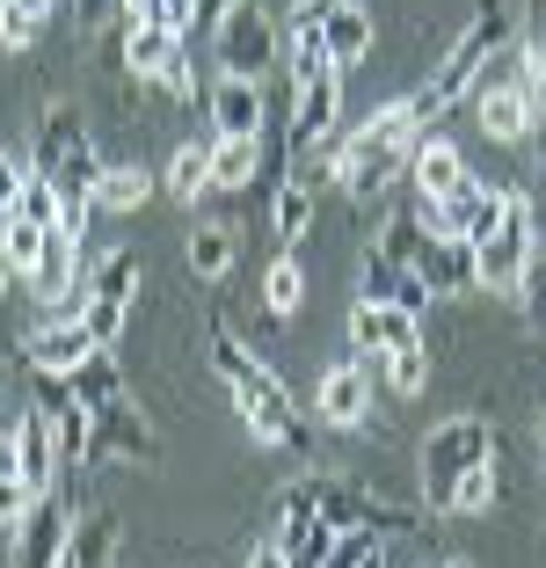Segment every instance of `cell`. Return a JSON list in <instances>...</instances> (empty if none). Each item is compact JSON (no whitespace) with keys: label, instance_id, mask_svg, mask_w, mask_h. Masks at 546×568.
Masks as SVG:
<instances>
[{"label":"cell","instance_id":"6da1fadb","mask_svg":"<svg viewBox=\"0 0 546 568\" xmlns=\"http://www.w3.org/2000/svg\"><path fill=\"white\" fill-rule=\"evenodd\" d=\"M212 372H219L233 416L249 423L255 445H284L292 459H314V430H306V416H299L292 394H284V372L263 365V357H255L241 335H226V321L212 328Z\"/></svg>","mask_w":546,"mask_h":568},{"label":"cell","instance_id":"7a4b0ae2","mask_svg":"<svg viewBox=\"0 0 546 568\" xmlns=\"http://www.w3.org/2000/svg\"><path fill=\"white\" fill-rule=\"evenodd\" d=\"M517 44V22H510V0H474V16H466V30L445 44V59H437L431 73H423V88H408V110L423 132H437V124L459 110V95H474L481 73L496 67V51Z\"/></svg>","mask_w":546,"mask_h":568},{"label":"cell","instance_id":"3957f363","mask_svg":"<svg viewBox=\"0 0 546 568\" xmlns=\"http://www.w3.org/2000/svg\"><path fill=\"white\" fill-rule=\"evenodd\" d=\"M415 146H423V124H415L408 95L401 102H380L364 124H350L343 146H335V183H343L350 204H380L386 190L401 183V168L415 161Z\"/></svg>","mask_w":546,"mask_h":568},{"label":"cell","instance_id":"277c9868","mask_svg":"<svg viewBox=\"0 0 546 568\" xmlns=\"http://www.w3.org/2000/svg\"><path fill=\"white\" fill-rule=\"evenodd\" d=\"M51 467H59V437H51L44 408L22 402L16 416H8V467H0V525H8V532L30 518L37 496H51Z\"/></svg>","mask_w":546,"mask_h":568},{"label":"cell","instance_id":"5b68a950","mask_svg":"<svg viewBox=\"0 0 546 568\" xmlns=\"http://www.w3.org/2000/svg\"><path fill=\"white\" fill-rule=\"evenodd\" d=\"M481 459H496V430L488 416H452L423 437V459H415V481H423V510L431 518H452V496L459 481L481 467Z\"/></svg>","mask_w":546,"mask_h":568},{"label":"cell","instance_id":"8992f818","mask_svg":"<svg viewBox=\"0 0 546 568\" xmlns=\"http://www.w3.org/2000/svg\"><path fill=\"white\" fill-rule=\"evenodd\" d=\"M532 263H539V197L510 190L496 234L481 241V292H525Z\"/></svg>","mask_w":546,"mask_h":568},{"label":"cell","instance_id":"52a82bcc","mask_svg":"<svg viewBox=\"0 0 546 568\" xmlns=\"http://www.w3.org/2000/svg\"><path fill=\"white\" fill-rule=\"evenodd\" d=\"M270 59H277V16L263 0H233L226 22L212 30V73H241V81H263Z\"/></svg>","mask_w":546,"mask_h":568},{"label":"cell","instance_id":"ba28073f","mask_svg":"<svg viewBox=\"0 0 546 568\" xmlns=\"http://www.w3.org/2000/svg\"><path fill=\"white\" fill-rule=\"evenodd\" d=\"M132 300H139V255H132V248H110L95 270H88V284H81V328L95 335L102 351L124 335Z\"/></svg>","mask_w":546,"mask_h":568},{"label":"cell","instance_id":"9c48e42d","mask_svg":"<svg viewBox=\"0 0 546 568\" xmlns=\"http://www.w3.org/2000/svg\"><path fill=\"white\" fill-rule=\"evenodd\" d=\"M30 402L59 437V467H95V408L81 402V386L67 372H30Z\"/></svg>","mask_w":546,"mask_h":568},{"label":"cell","instance_id":"30bf717a","mask_svg":"<svg viewBox=\"0 0 546 568\" xmlns=\"http://www.w3.org/2000/svg\"><path fill=\"white\" fill-rule=\"evenodd\" d=\"M503 204H510V190H496V183H459L452 197H415V212H423V226H431L437 241H488L496 234V219H503Z\"/></svg>","mask_w":546,"mask_h":568},{"label":"cell","instance_id":"8fae6325","mask_svg":"<svg viewBox=\"0 0 546 568\" xmlns=\"http://www.w3.org/2000/svg\"><path fill=\"white\" fill-rule=\"evenodd\" d=\"M73 510H67V496L51 488V496H37L30 503V518L8 532V568H67V554H73Z\"/></svg>","mask_w":546,"mask_h":568},{"label":"cell","instance_id":"7c38bea8","mask_svg":"<svg viewBox=\"0 0 546 568\" xmlns=\"http://www.w3.org/2000/svg\"><path fill=\"white\" fill-rule=\"evenodd\" d=\"M335 139H343V73H328V81H314V88H292V124H284L292 161L306 168L314 153H328Z\"/></svg>","mask_w":546,"mask_h":568},{"label":"cell","instance_id":"4fadbf2b","mask_svg":"<svg viewBox=\"0 0 546 568\" xmlns=\"http://www.w3.org/2000/svg\"><path fill=\"white\" fill-rule=\"evenodd\" d=\"M95 459H124V467H153L161 459V430H153V416L132 394H117L110 408H95Z\"/></svg>","mask_w":546,"mask_h":568},{"label":"cell","instance_id":"5bb4252c","mask_svg":"<svg viewBox=\"0 0 546 568\" xmlns=\"http://www.w3.org/2000/svg\"><path fill=\"white\" fill-rule=\"evenodd\" d=\"M372 394H380V372L364 365V357L328 365L321 386H314V416L328 423V430H364V423H372Z\"/></svg>","mask_w":546,"mask_h":568},{"label":"cell","instance_id":"9a60e30c","mask_svg":"<svg viewBox=\"0 0 546 568\" xmlns=\"http://www.w3.org/2000/svg\"><path fill=\"white\" fill-rule=\"evenodd\" d=\"M423 343V321L401 314V306H380V300H357L350 306V357H364V365H386V357L415 351Z\"/></svg>","mask_w":546,"mask_h":568},{"label":"cell","instance_id":"2e32d148","mask_svg":"<svg viewBox=\"0 0 546 568\" xmlns=\"http://www.w3.org/2000/svg\"><path fill=\"white\" fill-rule=\"evenodd\" d=\"M95 351H102V343L81 328V314H44L30 335H22V372H67V379H73Z\"/></svg>","mask_w":546,"mask_h":568},{"label":"cell","instance_id":"e0dca14e","mask_svg":"<svg viewBox=\"0 0 546 568\" xmlns=\"http://www.w3.org/2000/svg\"><path fill=\"white\" fill-rule=\"evenodd\" d=\"M357 300H380V306H401V314H415L423 321V306L437 300L431 284H423V270L415 263H394V255L380 248V241H364V255H357Z\"/></svg>","mask_w":546,"mask_h":568},{"label":"cell","instance_id":"ac0fdd59","mask_svg":"<svg viewBox=\"0 0 546 568\" xmlns=\"http://www.w3.org/2000/svg\"><path fill=\"white\" fill-rule=\"evenodd\" d=\"M263 81H241V73H219L212 81V139H263Z\"/></svg>","mask_w":546,"mask_h":568},{"label":"cell","instance_id":"d6986e66","mask_svg":"<svg viewBox=\"0 0 546 568\" xmlns=\"http://www.w3.org/2000/svg\"><path fill=\"white\" fill-rule=\"evenodd\" d=\"M51 234H59V226L30 219L22 204H0V263H8V277H16V284H30V277H37V263H44Z\"/></svg>","mask_w":546,"mask_h":568},{"label":"cell","instance_id":"ffe728a7","mask_svg":"<svg viewBox=\"0 0 546 568\" xmlns=\"http://www.w3.org/2000/svg\"><path fill=\"white\" fill-rule=\"evenodd\" d=\"M408 175H415V197H452L459 183H474V168H466V153L452 146L445 132H423V146H415Z\"/></svg>","mask_w":546,"mask_h":568},{"label":"cell","instance_id":"44dd1931","mask_svg":"<svg viewBox=\"0 0 546 568\" xmlns=\"http://www.w3.org/2000/svg\"><path fill=\"white\" fill-rule=\"evenodd\" d=\"M423 284H431L437 300H459V292H474L481 284V248L474 241H431V255H423Z\"/></svg>","mask_w":546,"mask_h":568},{"label":"cell","instance_id":"7402d4cb","mask_svg":"<svg viewBox=\"0 0 546 568\" xmlns=\"http://www.w3.org/2000/svg\"><path fill=\"white\" fill-rule=\"evenodd\" d=\"M328 51H335V67H364V59H372V44H380V22H372V8H364V0H335L328 8Z\"/></svg>","mask_w":546,"mask_h":568},{"label":"cell","instance_id":"603a6c76","mask_svg":"<svg viewBox=\"0 0 546 568\" xmlns=\"http://www.w3.org/2000/svg\"><path fill=\"white\" fill-rule=\"evenodd\" d=\"M117 547H124V518H117L110 503H95V510H81V525H73V554L67 568H110Z\"/></svg>","mask_w":546,"mask_h":568},{"label":"cell","instance_id":"cb8c5ba5","mask_svg":"<svg viewBox=\"0 0 546 568\" xmlns=\"http://www.w3.org/2000/svg\"><path fill=\"white\" fill-rule=\"evenodd\" d=\"M175 59H182V37L168 30V22H132V30H124V73H139V81H161Z\"/></svg>","mask_w":546,"mask_h":568},{"label":"cell","instance_id":"d4e9b609","mask_svg":"<svg viewBox=\"0 0 546 568\" xmlns=\"http://www.w3.org/2000/svg\"><path fill=\"white\" fill-rule=\"evenodd\" d=\"M153 197V168L146 161H110L95 183V212H139Z\"/></svg>","mask_w":546,"mask_h":568},{"label":"cell","instance_id":"484cf974","mask_svg":"<svg viewBox=\"0 0 546 568\" xmlns=\"http://www.w3.org/2000/svg\"><path fill=\"white\" fill-rule=\"evenodd\" d=\"M270 234H277V248H292V241L314 234V183L284 175V190L270 197Z\"/></svg>","mask_w":546,"mask_h":568},{"label":"cell","instance_id":"4316f807","mask_svg":"<svg viewBox=\"0 0 546 568\" xmlns=\"http://www.w3.org/2000/svg\"><path fill=\"white\" fill-rule=\"evenodd\" d=\"M204 190H219L212 183V139H190V146L168 153V197H175V204H198Z\"/></svg>","mask_w":546,"mask_h":568},{"label":"cell","instance_id":"83f0119b","mask_svg":"<svg viewBox=\"0 0 546 568\" xmlns=\"http://www.w3.org/2000/svg\"><path fill=\"white\" fill-rule=\"evenodd\" d=\"M335 539H343V532H335L328 518H284L277 547H284V561H292V568H321L335 554Z\"/></svg>","mask_w":546,"mask_h":568},{"label":"cell","instance_id":"f1b7e54d","mask_svg":"<svg viewBox=\"0 0 546 568\" xmlns=\"http://www.w3.org/2000/svg\"><path fill=\"white\" fill-rule=\"evenodd\" d=\"M263 168V139H212V183L219 190H249Z\"/></svg>","mask_w":546,"mask_h":568},{"label":"cell","instance_id":"f546056e","mask_svg":"<svg viewBox=\"0 0 546 568\" xmlns=\"http://www.w3.org/2000/svg\"><path fill=\"white\" fill-rule=\"evenodd\" d=\"M212 81H219V73H212ZM212 81L198 73V51L182 44V59H175V67H168V73H161L153 88H161V95L175 102V110H212Z\"/></svg>","mask_w":546,"mask_h":568},{"label":"cell","instance_id":"4dcf8cb0","mask_svg":"<svg viewBox=\"0 0 546 568\" xmlns=\"http://www.w3.org/2000/svg\"><path fill=\"white\" fill-rule=\"evenodd\" d=\"M182 255H190V277H198V284H219V277L233 270V255H241V248H233V234H226V226H198Z\"/></svg>","mask_w":546,"mask_h":568},{"label":"cell","instance_id":"1f68e13d","mask_svg":"<svg viewBox=\"0 0 546 568\" xmlns=\"http://www.w3.org/2000/svg\"><path fill=\"white\" fill-rule=\"evenodd\" d=\"M372 372H380V394H394V402H415V394L431 386V351L415 343V351L386 357V365H372Z\"/></svg>","mask_w":546,"mask_h":568},{"label":"cell","instance_id":"d6a6232c","mask_svg":"<svg viewBox=\"0 0 546 568\" xmlns=\"http://www.w3.org/2000/svg\"><path fill=\"white\" fill-rule=\"evenodd\" d=\"M73 386H81L88 408H110L117 394H124V365H117V351H95L81 372H73Z\"/></svg>","mask_w":546,"mask_h":568},{"label":"cell","instance_id":"836d02e7","mask_svg":"<svg viewBox=\"0 0 546 568\" xmlns=\"http://www.w3.org/2000/svg\"><path fill=\"white\" fill-rule=\"evenodd\" d=\"M299 300H306V277H299V263H292V248H284L277 255V263H270L263 270V306H270V314H299Z\"/></svg>","mask_w":546,"mask_h":568},{"label":"cell","instance_id":"e575fe53","mask_svg":"<svg viewBox=\"0 0 546 568\" xmlns=\"http://www.w3.org/2000/svg\"><path fill=\"white\" fill-rule=\"evenodd\" d=\"M488 510H496V459H481L452 496V518H488Z\"/></svg>","mask_w":546,"mask_h":568},{"label":"cell","instance_id":"d590c367","mask_svg":"<svg viewBox=\"0 0 546 568\" xmlns=\"http://www.w3.org/2000/svg\"><path fill=\"white\" fill-rule=\"evenodd\" d=\"M380 554H386V532H380V525H357V532L335 539V554H328L321 568H372Z\"/></svg>","mask_w":546,"mask_h":568},{"label":"cell","instance_id":"8d00e7d4","mask_svg":"<svg viewBox=\"0 0 546 568\" xmlns=\"http://www.w3.org/2000/svg\"><path fill=\"white\" fill-rule=\"evenodd\" d=\"M37 22H44V16H30V8H8V0H0V51H8V59H22V51L37 44Z\"/></svg>","mask_w":546,"mask_h":568},{"label":"cell","instance_id":"74e56055","mask_svg":"<svg viewBox=\"0 0 546 568\" xmlns=\"http://www.w3.org/2000/svg\"><path fill=\"white\" fill-rule=\"evenodd\" d=\"M110 8H117V0H73V30H81V37H95Z\"/></svg>","mask_w":546,"mask_h":568},{"label":"cell","instance_id":"f35d334b","mask_svg":"<svg viewBox=\"0 0 546 568\" xmlns=\"http://www.w3.org/2000/svg\"><path fill=\"white\" fill-rule=\"evenodd\" d=\"M249 568H292V561H284V547L270 539V547H255V554H249Z\"/></svg>","mask_w":546,"mask_h":568},{"label":"cell","instance_id":"ab89813d","mask_svg":"<svg viewBox=\"0 0 546 568\" xmlns=\"http://www.w3.org/2000/svg\"><path fill=\"white\" fill-rule=\"evenodd\" d=\"M8 8H30V16H51V0H8Z\"/></svg>","mask_w":546,"mask_h":568},{"label":"cell","instance_id":"60d3db41","mask_svg":"<svg viewBox=\"0 0 546 568\" xmlns=\"http://www.w3.org/2000/svg\"><path fill=\"white\" fill-rule=\"evenodd\" d=\"M380 568H401V554H394V547H386V561H380Z\"/></svg>","mask_w":546,"mask_h":568},{"label":"cell","instance_id":"b9f144b4","mask_svg":"<svg viewBox=\"0 0 546 568\" xmlns=\"http://www.w3.org/2000/svg\"><path fill=\"white\" fill-rule=\"evenodd\" d=\"M437 568H474V561H437Z\"/></svg>","mask_w":546,"mask_h":568},{"label":"cell","instance_id":"7bdbcfd3","mask_svg":"<svg viewBox=\"0 0 546 568\" xmlns=\"http://www.w3.org/2000/svg\"><path fill=\"white\" fill-rule=\"evenodd\" d=\"M539 445H546V416H539Z\"/></svg>","mask_w":546,"mask_h":568},{"label":"cell","instance_id":"ee69618b","mask_svg":"<svg viewBox=\"0 0 546 568\" xmlns=\"http://www.w3.org/2000/svg\"><path fill=\"white\" fill-rule=\"evenodd\" d=\"M380 561H386V554H380ZM380 561H372V568H380Z\"/></svg>","mask_w":546,"mask_h":568},{"label":"cell","instance_id":"f6af8a7d","mask_svg":"<svg viewBox=\"0 0 546 568\" xmlns=\"http://www.w3.org/2000/svg\"><path fill=\"white\" fill-rule=\"evenodd\" d=\"M539 234H546V219H539Z\"/></svg>","mask_w":546,"mask_h":568}]
</instances>
